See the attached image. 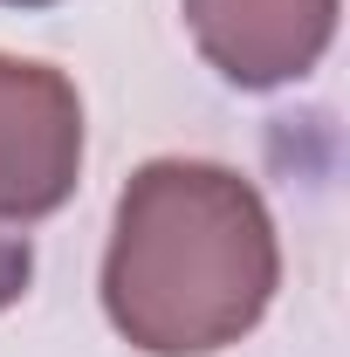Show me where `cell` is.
<instances>
[{"instance_id":"cell-3","label":"cell","mask_w":350,"mask_h":357,"mask_svg":"<svg viewBox=\"0 0 350 357\" xmlns=\"http://www.w3.org/2000/svg\"><path fill=\"white\" fill-rule=\"evenodd\" d=\"M199 55L241 89H282L323 62L337 0H185Z\"/></svg>"},{"instance_id":"cell-2","label":"cell","mask_w":350,"mask_h":357,"mask_svg":"<svg viewBox=\"0 0 350 357\" xmlns=\"http://www.w3.org/2000/svg\"><path fill=\"white\" fill-rule=\"evenodd\" d=\"M83 172V96L48 62L0 55V220H48Z\"/></svg>"},{"instance_id":"cell-1","label":"cell","mask_w":350,"mask_h":357,"mask_svg":"<svg viewBox=\"0 0 350 357\" xmlns=\"http://www.w3.org/2000/svg\"><path fill=\"white\" fill-rule=\"evenodd\" d=\"M275 282V220L241 172L158 158L124 185L103 255V310L144 357H213L241 344L268 316Z\"/></svg>"},{"instance_id":"cell-4","label":"cell","mask_w":350,"mask_h":357,"mask_svg":"<svg viewBox=\"0 0 350 357\" xmlns=\"http://www.w3.org/2000/svg\"><path fill=\"white\" fill-rule=\"evenodd\" d=\"M28 275H35V255H28V241L0 234V310H14V303L28 296Z\"/></svg>"},{"instance_id":"cell-5","label":"cell","mask_w":350,"mask_h":357,"mask_svg":"<svg viewBox=\"0 0 350 357\" xmlns=\"http://www.w3.org/2000/svg\"><path fill=\"white\" fill-rule=\"evenodd\" d=\"M0 7H48V0H0Z\"/></svg>"}]
</instances>
